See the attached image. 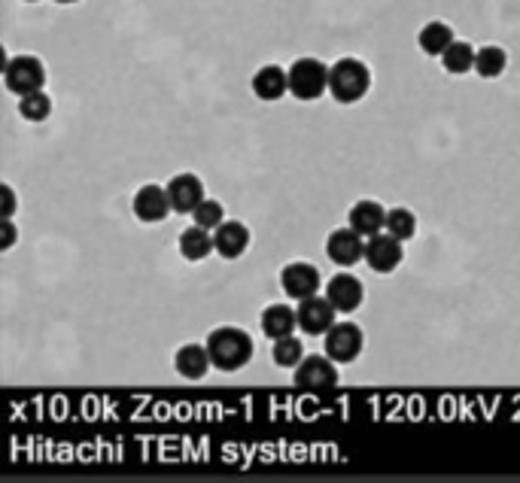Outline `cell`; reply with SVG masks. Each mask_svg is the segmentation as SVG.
<instances>
[{
    "instance_id": "1",
    "label": "cell",
    "mask_w": 520,
    "mask_h": 483,
    "mask_svg": "<svg viewBox=\"0 0 520 483\" xmlns=\"http://www.w3.org/2000/svg\"><path fill=\"white\" fill-rule=\"evenodd\" d=\"M207 353L213 359V368L219 371H241L253 359V338L238 326H219L207 335Z\"/></svg>"
},
{
    "instance_id": "2",
    "label": "cell",
    "mask_w": 520,
    "mask_h": 483,
    "mask_svg": "<svg viewBox=\"0 0 520 483\" xmlns=\"http://www.w3.org/2000/svg\"><path fill=\"white\" fill-rule=\"evenodd\" d=\"M371 89V70L359 58H338L329 67V95L338 104H356Z\"/></svg>"
},
{
    "instance_id": "3",
    "label": "cell",
    "mask_w": 520,
    "mask_h": 483,
    "mask_svg": "<svg viewBox=\"0 0 520 483\" xmlns=\"http://www.w3.org/2000/svg\"><path fill=\"white\" fill-rule=\"evenodd\" d=\"M329 92V64L320 58H299L289 67V95L299 101H320Z\"/></svg>"
},
{
    "instance_id": "4",
    "label": "cell",
    "mask_w": 520,
    "mask_h": 483,
    "mask_svg": "<svg viewBox=\"0 0 520 483\" xmlns=\"http://www.w3.org/2000/svg\"><path fill=\"white\" fill-rule=\"evenodd\" d=\"M4 86L7 92L25 98L31 92H40L46 86V67L37 55H16L4 67Z\"/></svg>"
},
{
    "instance_id": "5",
    "label": "cell",
    "mask_w": 520,
    "mask_h": 483,
    "mask_svg": "<svg viewBox=\"0 0 520 483\" xmlns=\"http://www.w3.org/2000/svg\"><path fill=\"white\" fill-rule=\"evenodd\" d=\"M323 338H326V356H332L338 365L356 362L365 350V332L356 322H335Z\"/></svg>"
},
{
    "instance_id": "6",
    "label": "cell",
    "mask_w": 520,
    "mask_h": 483,
    "mask_svg": "<svg viewBox=\"0 0 520 483\" xmlns=\"http://www.w3.org/2000/svg\"><path fill=\"white\" fill-rule=\"evenodd\" d=\"M338 383V362L332 356H305L295 365V386L305 392H326Z\"/></svg>"
},
{
    "instance_id": "7",
    "label": "cell",
    "mask_w": 520,
    "mask_h": 483,
    "mask_svg": "<svg viewBox=\"0 0 520 483\" xmlns=\"http://www.w3.org/2000/svg\"><path fill=\"white\" fill-rule=\"evenodd\" d=\"M402 244H405V240L393 237L390 231L387 234L384 231L381 234H371L368 244H365V265L371 271H378V274H393L402 265V259H405Z\"/></svg>"
},
{
    "instance_id": "8",
    "label": "cell",
    "mask_w": 520,
    "mask_h": 483,
    "mask_svg": "<svg viewBox=\"0 0 520 483\" xmlns=\"http://www.w3.org/2000/svg\"><path fill=\"white\" fill-rule=\"evenodd\" d=\"M326 256L338 268H353L356 262L365 259V237L359 231H353L350 225L347 228H335L326 237Z\"/></svg>"
},
{
    "instance_id": "9",
    "label": "cell",
    "mask_w": 520,
    "mask_h": 483,
    "mask_svg": "<svg viewBox=\"0 0 520 483\" xmlns=\"http://www.w3.org/2000/svg\"><path fill=\"white\" fill-rule=\"evenodd\" d=\"M320 271L311 262H289L280 271V289L292 301H305L320 292Z\"/></svg>"
},
{
    "instance_id": "10",
    "label": "cell",
    "mask_w": 520,
    "mask_h": 483,
    "mask_svg": "<svg viewBox=\"0 0 520 483\" xmlns=\"http://www.w3.org/2000/svg\"><path fill=\"white\" fill-rule=\"evenodd\" d=\"M335 316H338V310L332 307V301L326 295H311V298L299 301V329L311 338L326 335L338 322Z\"/></svg>"
},
{
    "instance_id": "11",
    "label": "cell",
    "mask_w": 520,
    "mask_h": 483,
    "mask_svg": "<svg viewBox=\"0 0 520 483\" xmlns=\"http://www.w3.org/2000/svg\"><path fill=\"white\" fill-rule=\"evenodd\" d=\"M131 210L140 222L146 225H156L162 222L174 207H171V198H168V186H156V183H146L134 192V201H131Z\"/></svg>"
},
{
    "instance_id": "12",
    "label": "cell",
    "mask_w": 520,
    "mask_h": 483,
    "mask_svg": "<svg viewBox=\"0 0 520 483\" xmlns=\"http://www.w3.org/2000/svg\"><path fill=\"white\" fill-rule=\"evenodd\" d=\"M326 298L332 301V307H335L338 313H353V310H359L362 301H365V286L359 283V277L341 271V274H335V277L326 283Z\"/></svg>"
},
{
    "instance_id": "13",
    "label": "cell",
    "mask_w": 520,
    "mask_h": 483,
    "mask_svg": "<svg viewBox=\"0 0 520 483\" xmlns=\"http://www.w3.org/2000/svg\"><path fill=\"white\" fill-rule=\"evenodd\" d=\"M213 244L222 259H241L250 250V228L238 219H226L213 228Z\"/></svg>"
},
{
    "instance_id": "14",
    "label": "cell",
    "mask_w": 520,
    "mask_h": 483,
    "mask_svg": "<svg viewBox=\"0 0 520 483\" xmlns=\"http://www.w3.org/2000/svg\"><path fill=\"white\" fill-rule=\"evenodd\" d=\"M347 225L353 231H359L362 237H371V234H381L387 228V210L381 201L375 198H362L350 207L347 213Z\"/></svg>"
},
{
    "instance_id": "15",
    "label": "cell",
    "mask_w": 520,
    "mask_h": 483,
    "mask_svg": "<svg viewBox=\"0 0 520 483\" xmlns=\"http://www.w3.org/2000/svg\"><path fill=\"white\" fill-rule=\"evenodd\" d=\"M168 198H171V207L174 213H195V207L207 198L204 195V183L198 174H177L171 183H168Z\"/></svg>"
},
{
    "instance_id": "16",
    "label": "cell",
    "mask_w": 520,
    "mask_h": 483,
    "mask_svg": "<svg viewBox=\"0 0 520 483\" xmlns=\"http://www.w3.org/2000/svg\"><path fill=\"white\" fill-rule=\"evenodd\" d=\"M253 95L259 101H280L286 92H289V70H283L280 64H262L256 73H253Z\"/></svg>"
},
{
    "instance_id": "17",
    "label": "cell",
    "mask_w": 520,
    "mask_h": 483,
    "mask_svg": "<svg viewBox=\"0 0 520 483\" xmlns=\"http://www.w3.org/2000/svg\"><path fill=\"white\" fill-rule=\"evenodd\" d=\"M174 368L183 380H204L213 368V359L207 353V344H183L174 353Z\"/></svg>"
},
{
    "instance_id": "18",
    "label": "cell",
    "mask_w": 520,
    "mask_h": 483,
    "mask_svg": "<svg viewBox=\"0 0 520 483\" xmlns=\"http://www.w3.org/2000/svg\"><path fill=\"white\" fill-rule=\"evenodd\" d=\"M259 326H262V335L277 341V338H286L299 329V310H292L289 304H271L262 310L259 316Z\"/></svg>"
},
{
    "instance_id": "19",
    "label": "cell",
    "mask_w": 520,
    "mask_h": 483,
    "mask_svg": "<svg viewBox=\"0 0 520 483\" xmlns=\"http://www.w3.org/2000/svg\"><path fill=\"white\" fill-rule=\"evenodd\" d=\"M177 247H180V256H183L186 262H204L210 253H216L213 231L204 228V225H189V228L180 234Z\"/></svg>"
},
{
    "instance_id": "20",
    "label": "cell",
    "mask_w": 520,
    "mask_h": 483,
    "mask_svg": "<svg viewBox=\"0 0 520 483\" xmlns=\"http://www.w3.org/2000/svg\"><path fill=\"white\" fill-rule=\"evenodd\" d=\"M454 40H457V37H454V28L444 25V22H429V25H423L420 34H417V46H420L426 55H432V58H441L444 49H448Z\"/></svg>"
},
{
    "instance_id": "21",
    "label": "cell",
    "mask_w": 520,
    "mask_h": 483,
    "mask_svg": "<svg viewBox=\"0 0 520 483\" xmlns=\"http://www.w3.org/2000/svg\"><path fill=\"white\" fill-rule=\"evenodd\" d=\"M475 55L478 49L466 40H454L441 55V67L448 70L451 76H466L469 70H475Z\"/></svg>"
},
{
    "instance_id": "22",
    "label": "cell",
    "mask_w": 520,
    "mask_h": 483,
    "mask_svg": "<svg viewBox=\"0 0 520 483\" xmlns=\"http://www.w3.org/2000/svg\"><path fill=\"white\" fill-rule=\"evenodd\" d=\"M505 67H508V55H505L502 46H484V49H478V55H475V73L478 76L496 79V76L505 73Z\"/></svg>"
},
{
    "instance_id": "23",
    "label": "cell",
    "mask_w": 520,
    "mask_h": 483,
    "mask_svg": "<svg viewBox=\"0 0 520 483\" xmlns=\"http://www.w3.org/2000/svg\"><path fill=\"white\" fill-rule=\"evenodd\" d=\"M271 359L280 365V368H295L302 359H305V347L295 335H286V338H277L274 347H271Z\"/></svg>"
},
{
    "instance_id": "24",
    "label": "cell",
    "mask_w": 520,
    "mask_h": 483,
    "mask_svg": "<svg viewBox=\"0 0 520 483\" xmlns=\"http://www.w3.org/2000/svg\"><path fill=\"white\" fill-rule=\"evenodd\" d=\"M19 113L28 122H46L52 116V98L43 89L40 92H31V95L19 98Z\"/></svg>"
},
{
    "instance_id": "25",
    "label": "cell",
    "mask_w": 520,
    "mask_h": 483,
    "mask_svg": "<svg viewBox=\"0 0 520 483\" xmlns=\"http://www.w3.org/2000/svg\"><path fill=\"white\" fill-rule=\"evenodd\" d=\"M387 231L399 240H411L417 234V216L408 207H393L387 210Z\"/></svg>"
},
{
    "instance_id": "26",
    "label": "cell",
    "mask_w": 520,
    "mask_h": 483,
    "mask_svg": "<svg viewBox=\"0 0 520 483\" xmlns=\"http://www.w3.org/2000/svg\"><path fill=\"white\" fill-rule=\"evenodd\" d=\"M195 225H204V228H219L222 222H226V207H222L219 201H213V198H204L198 207H195Z\"/></svg>"
},
{
    "instance_id": "27",
    "label": "cell",
    "mask_w": 520,
    "mask_h": 483,
    "mask_svg": "<svg viewBox=\"0 0 520 483\" xmlns=\"http://www.w3.org/2000/svg\"><path fill=\"white\" fill-rule=\"evenodd\" d=\"M0 228H4V244H0V250H13V244H16V225H13V219H4V222H0Z\"/></svg>"
},
{
    "instance_id": "28",
    "label": "cell",
    "mask_w": 520,
    "mask_h": 483,
    "mask_svg": "<svg viewBox=\"0 0 520 483\" xmlns=\"http://www.w3.org/2000/svg\"><path fill=\"white\" fill-rule=\"evenodd\" d=\"M0 195H4V219H13V213H16V192H13V186H4V189H0Z\"/></svg>"
},
{
    "instance_id": "29",
    "label": "cell",
    "mask_w": 520,
    "mask_h": 483,
    "mask_svg": "<svg viewBox=\"0 0 520 483\" xmlns=\"http://www.w3.org/2000/svg\"><path fill=\"white\" fill-rule=\"evenodd\" d=\"M55 4H80V0H55Z\"/></svg>"
},
{
    "instance_id": "30",
    "label": "cell",
    "mask_w": 520,
    "mask_h": 483,
    "mask_svg": "<svg viewBox=\"0 0 520 483\" xmlns=\"http://www.w3.org/2000/svg\"><path fill=\"white\" fill-rule=\"evenodd\" d=\"M25 4H37V0H25Z\"/></svg>"
}]
</instances>
